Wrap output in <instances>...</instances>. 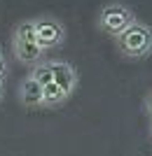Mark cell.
Segmentation results:
<instances>
[{"mask_svg":"<svg viewBox=\"0 0 152 156\" xmlns=\"http://www.w3.org/2000/svg\"><path fill=\"white\" fill-rule=\"evenodd\" d=\"M19 54H21V58L33 61L35 56L40 54V47L35 44V42H19Z\"/></svg>","mask_w":152,"mask_h":156,"instance_id":"cell-6","label":"cell"},{"mask_svg":"<svg viewBox=\"0 0 152 156\" xmlns=\"http://www.w3.org/2000/svg\"><path fill=\"white\" fill-rule=\"evenodd\" d=\"M106 26L110 28V30H122V28L126 26V21H129V14L124 12V9H119V7H115V9H108L106 12Z\"/></svg>","mask_w":152,"mask_h":156,"instance_id":"cell-4","label":"cell"},{"mask_svg":"<svg viewBox=\"0 0 152 156\" xmlns=\"http://www.w3.org/2000/svg\"><path fill=\"white\" fill-rule=\"evenodd\" d=\"M24 98H26V103H40L42 100V86L35 79H28L24 84Z\"/></svg>","mask_w":152,"mask_h":156,"instance_id":"cell-5","label":"cell"},{"mask_svg":"<svg viewBox=\"0 0 152 156\" xmlns=\"http://www.w3.org/2000/svg\"><path fill=\"white\" fill-rule=\"evenodd\" d=\"M2 70H5V61H2V56H0V75H2Z\"/></svg>","mask_w":152,"mask_h":156,"instance_id":"cell-10","label":"cell"},{"mask_svg":"<svg viewBox=\"0 0 152 156\" xmlns=\"http://www.w3.org/2000/svg\"><path fill=\"white\" fill-rule=\"evenodd\" d=\"M59 37H61V30L54 23H40V26H35V44L38 47L56 44Z\"/></svg>","mask_w":152,"mask_h":156,"instance_id":"cell-2","label":"cell"},{"mask_svg":"<svg viewBox=\"0 0 152 156\" xmlns=\"http://www.w3.org/2000/svg\"><path fill=\"white\" fill-rule=\"evenodd\" d=\"M122 42H124V47L129 51H143V49L150 44V33H147L145 28H140V26H131V28H126Z\"/></svg>","mask_w":152,"mask_h":156,"instance_id":"cell-1","label":"cell"},{"mask_svg":"<svg viewBox=\"0 0 152 156\" xmlns=\"http://www.w3.org/2000/svg\"><path fill=\"white\" fill-rule=\"evenodd\" d=\"M19 42H35V26H33V23L21 26V30H19Z\"/></svg>","mask_w":152,"mask_h":156,"instance_id":"cell-9","label":"cell"},{"mask_svg":"<svg viewBox=\"0 0 152 156\" xmlns=\"http://www.w3.org/2000/svg\"><path fill=\"white\" fill-rule=\"evenodd\" d=\"M61 96H63V91H61L54 82L47 84V86H42V100H59Z\"/></svg>","mask_w":152,"mask_h":156,"instance_id":"cell-7","label":"cell"},{"mask_svg":"<svg viewBox=\"0 0 152 156\" xmlns=\"http://www.w3.org/2000/svg\"><path fill=\"white\" fill-rule=\"evenodd\" d=\"M35 82H38L40 86H47V84H52V70L49 68H38V72H35Z\"/></svg>","mask_w":152,"mask_h":156,"instance_id":"cell-8","label":"cell"},{"mask_svg":"<svg viewBox=\"0 0 152 156\" xmlns=\"http://www.w3.org/2000/svg\"><path fill=\"white\" fill-rule=\"evenodd\" d=\"M49 70H52V82L54 84L59 86L63 93L70 91V86H73V70H70L66 63H56V65H52Z\"/></svg>","mask_w":152,"mask_h":156,"instance_id":"cell-3","label":"cell"}]
</instances>
